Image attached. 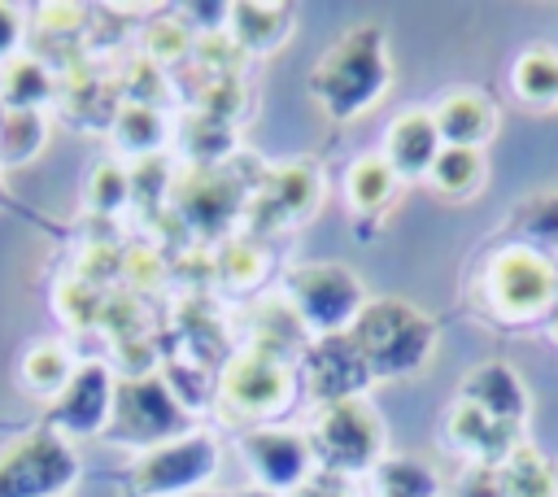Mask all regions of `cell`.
<instances>
[{
    "instance_id": "obj_1",
    "label": "cell",
    "mask_w": 558,
    "mask_h": 497,
    "mask_svg": "<svg viewBox=\"0 0 558 497\" xmlns=\"http://www.w3.org/2000/svg\"><path fill=\"white\" fill-rule=\"evenodd\" d=\"M388 83H392V61H388V35L379 22H357L340 31L305 78L323 113L340 122L366 113L388 92Z\"/></svg>"
},
{
    "instance_id": "obj_2",
    "label": "cell",
    "mask_w": 558,
    "mask_h": 497,
    "mask_svg": "<svg viewBox=\"0 0 558 497\" xmlns=\"http://www.w3.org/2000/svg\"><path fill=\"white\" fill-rule=\"evenodd\" d=\"M371 379H401L414 375L432 349H436V327L432 318L410 305L405 296H375L362 305V314L349 327Z\"/></svg>"
},
{
    "instance_id": "obj_3",
    "label": "cell",
    "mask_w": 558,
    "mask_h": 497,
    "mask_svg": "<svg viewBox=\"0 0 558 497\" xmlns=\"http://www.w3.org/2000/svg\"><path fill=\"white\" fill-rule=\"evenodd\" d=\"M475 301L497 323H532L558 301V266L532 244H497L480 266Z\"/></svg>"
},
{
    "instance_id": "obj_4",
    "label": "cell",
    "mask_w": 558,
    "mask_h": 497,
    "mask_svg": "<svg viewBox=\"0 0 558 497\" xmlns=\"http://www.w3.org/2000/svg\"><path fill=\"white\" fill-rule=\"evenodd\" d=\"M74 480L78 453L52 427H31L0 449V497H61Z\"/></svg>"
},
{
    "instance_id": "obj_5",
    "label": "cell",
    "mask_w": 558,
    "mask_h": 497,
    "mask_svg": "<svg viewBox=\"0 0 558 497\" xmlns=\"http://www.w3.org/2000/svg\"><path fill=\"white\" fill-rule=\"evenodd\" d=\"M288 296H292V314L301 318L305 331L318 336H336L349 331L353 318L366 305V292L357 283V275L340 262H305L296 266V275L288 279Z\"/></svg>"
},
{
    "instance_id": "obj_6",
    "label": "cell",
    "mask_w": 558,
    "mask_h": 497,
    "mask_svg": "<svg viewBox=\"0 0 558 497\" xmlns=\"http://www.w3.org/2000/svg\"><path fill=\"white\" fill-rule=\"evenodd\" d=\"M113 436L131 440V445H166L179 440L187 427V410L179 401V392L161 379V375H131L118 384L113 397V419H109Z\"/></svg>"
},
{
    "instance_id": "obj_7",
    "label": "cell",
    "mask_w": 558,
    "mask_h": 497,
    "mask_svg": "<svg viewBox=\"0 0 558 497\" xmlns=\"http://www.w3.org/2000/svg\"><path fill=\"white\" fill-rule=\"evenodd\" d=\"M310 453L323 458L336 471H362L375 466L384 453V423L366 397L331 401L318 410V423L310 432Z\"/></svg>"
},
{
    "instance_id": "obj_8",
    "label": "cell",
    "mask_w": 558,
    "mask_h": 497,
    "mask_svg": "<svg viewBox=\"0 0 558 497\" xmlns=\"http://www.w3.org/2000/svg\"><path fill=\"white\" fill-rule=\"evenodd\" d=\"M292 388H296V375L283 357L244 349L218 375V405L231 419H266L292 401Z\"/></svg>"
},
{
    "instance_id": "obj_9",
    "label": "cell",
    "mask_w": 558,
    "mask_h": 497,
    "mask_svg": "<svg viewBox=\"0 0 558 497\" xmlns=\"http://www.w3.org/2000/svg\"><path fill=\"white\" fill-rule=\"evenodd\" d=\"M214 466H218L214 440L192 432L157 449H144L140 462L131 466V484L140 497H187L214 475Z\"/></svg>"
},
{
    "instance_id": "obj_10",
    "label": "cell",
    "mask_w": 558,
    "mask_h": 497,
    "mask_svg": "<svg viewBox=\"0 0 558 497\" xmlns=\"http://www.w3.org/2000/svg\"><path fill=\"white\" fill-rule=\"evenodd\" d=\"M113 397H118V384H113V371L105 362H78L70 384L61 388V397H52V410H48V423L52 432H70V436H96L109 427L113 419Z\"/></svg>"
},
{
    "instance_id": "obj_11",
    "label": "cell",
    "mask_w": 558,
    "mask_h": 497,
    "mask_svg": "<svg viewBox=\"0 0 558 497\" xmlns=\"http://www.w3.org/2000/svg\"><path fill=\"white\" fill-rule=\"evenodd\" d=\"M371 384V371L353 344L349 331H336V336H318L305 353V388L310 397H318L323 405L331 401H349V397H362V388Z\"/></svg>"
},
{
    "instance_id": "obj_12",
    "label": "cell",
    "mask_w": 558,
    "mask_h": 497,
    "mask_svg": "<svg viewBox=\"0 0 558 497\" xmlns=\"http://www.w3.org/2000/svg\"><path fill=\"white\" fill-rule=\"evenodd\" d=\"M432 118H436V131H440V140L449 148H480V144H488L497 135V105L480 87L440 92Z\"/></svg>"
},
{
    "instance_id": "obj_13",
    "label": "cell",
    "mask_w": 558,
    "mask_h": 497,
    "mask_svg": "<svg viewBox=\"0 0 558 497\" xmlns=\"http://www.w3.org/2000/svg\"><path fill=\"white\" fill-rule=\"evenodd\" d=\"M240 453L248 458L253 475L266 488H292L310 466V440H301L296 432H283V427H253L240 440Z\"/></svg>"
},
{
    "instance_id": "obj_14",
    "label": "cell",
    "mask_w": 558,
    "mask_h": 497,
    "mask_svg": "<svg viewBox=\"0 0 558 497\" xmlns=\"http://www.w3.org/2000/svg\"><path fill=\"white\" fill-rule=\"evenodd\" d=\"M174 201H179V209H183V218H187L192 227H201V231H222V227L231 222L235 205H240V192H235V183H231L227 170H218V166H196V170H187V174L179 179Z\"/></svg>"
},
{
    "instance_id": "obj_15",
    "label": "cell",
    "mask_w": 558,
    "mask_h": 497,
    "mask_svg": "<svg viewBox=\"0 0 558 497\" xmlns=\"http://www.w3.org/2000/svg\"><path fill=\"white\" fill-rule=\"evenodd\" d=\"M445 140L436 131L432 109H401L384 135V161L392 166V174H427L440 157Z\"/></svg>"
},
{
    "instance_id": "obj_16",
    "label": "cell",
    "mask_w": 558,
    "mask_h": 497,
    "mask_svg": "<svg viewBox=\"0 0 558 497\" xmlns=\"http://www.w3.org/2000/svg\"><path fill=\"white\" fill-rule=\"evenodd\" d=\"M458 401H466V405H475V410H484L493 419L519 423V427L527 419V388L514 375V366H506V362H480V366H471L462 375V384H458Z\"/></svg>"
},
{
    "instance_id": "obj_17",
    "label": "cell",
    "mask_w": 558,
    "mask_h": 497,
    "mask_svg": "<svg viewBox=\"0 0 558 497\" xmlns=\"http://www.w3.org/2000/svg\"><path fill=\"white\" fill-rule=\"evenodd\" d=\"M445 432L466 449V453H475V462H484V466H501V458L519 445V423H506V419H493V414H484V410H475V405H466V401H458L453 397V405H449V419H445Z\"/></svg>"
},
{
    "instance_id": "obj_18",
    "label": "cell",
    "mask_w": 558,
    "mask_h": 497,
    "mask_svg": "<svg viewBox=\"0 0 558 497\" xmlns=\"http://www.w3.org/2000/svg\"><path fill=\"white\" fill-rule=\"evenodd\" d=\"M318 196H323V174L314 161H288L279 170L266 174V187L257 196V205H270L279 222L288 218H305L318 209Z\"/></svg>"
},
{
    "instance_id": "obj_19",
    "label": "cell",
    "mask_w": 558,
    "mask_h": 497,
    "mask_svg": "<svg viewBox=\"0 0 558 497\" xmlns=\"http://www.w3.org/2000/svg\"><path fill=\"white\" fill-rule=\"evenodd\" d=\"M292 35V4H231V39L240 52H270Z\"/></svg>"
},
{
    "instance_id": "obj_20",
    "label": "cell",
    "mask_w": 558,
    "mask_h": 497,
    "mask_svg": "<svg viewBox=\"0 0 558 497\" xmlns=\"http://www.w3.org/2000/svg\"><path fill=\"white\" fill-rule=\"evenodd\" d=\"M506 497H558V466L536 445H514L497 466Z\"/></svg>"
},
{
    "instance_id": "obj_21",
    "label": "cell",
    "mask_w": 558,
    "mask_h": 497,
    "mask_svg": "<svg viewBox=\"0 0 558 497\" xmlns=\"http://www.w3.org/2000/svg\"><path fill=\"white\" fill-rule=\"evenodd\" d=\"M74 353L61 344V340H35L26 353H22V362H17V379H22V388L26 392H35V397H61V388L70 384V375H74Z\"/></svg>"
},
{
    "instance_id": "obj_22",
    "label": "cell",
    "mask_w": 558,
    "mask_h": 497,
    "mask_svg": "<svg viewBox=\"0 0 558 497\" xmlns=\"http://www.w3.org/2000/svg\"><path fill=\"white\" fill-rule=\"evenodd\" d=\"M57 83H52V70L31 57V52H17L0 65V105L4 109H39L44 100H52Z\"/></svg>"
},
{
    "instance_id": "obj_23",
    "label": "cell",
    "mask_w": 558,
    "mask_h": 497,
    "mask_svg": "<svg viewBox=\"0 0 558 497\" xmlns=\"http://www.w3.org/2000/svg\"><path fill=\"white\" fill-rule=\"evenodd\" d=\"M484 174H488V166H484V153H480V148H449V144L440 148L436 166L427 170L432 187H436L440 196H453V201L475 196L480 183H484Z\"/></svg>"
},
{
    "instance_id": "obj_24",
    "label": "cell",
    "mask_w": 558,
    "mask_h": 497,
    "mask_svg": "<svg viewBox=\"0 0 558 497\" xmlns=\"http://www.w3.org/2000/svg\"><path fill=\"white\" fill-rule=\"evenodd\" d=\"M392 187H397V174L392 166L384 161V153H371V157H357L349 166V179H344V196L357 214H379L388 201H392Z\"/></svg>"
},
{
    "instance_id": "obj_25",
    "label": "cell",
    "mask_w": 558,
    "mask_h": 497,
    "mask_svg": "<svg viewBox=\"0 0 558 497\" xmlns=\"http://www.w3.org/2000/svg\"><path fill=\"white\" fill-rule=\"evenodd\" d=\"M510 83H514L519 100H527V105H554L558 100V52L545 48V44L519 52V61L510 70Z\"/></svg>"
},
{
    "instance_id": "obj_26",
    "label": "cell",
    "mask_w": 558,
    "mask_h": 497,
    "mask_svg": "<svg viewBox=\"0 0 558 497\" xmlns=\"http://www.w3.org/2000/svg\"><path fill=\"white\" fill-rule=\"evenodd\" d=\"M48 140V122L39 109H4V126H0V166H26L31 157H39Z\"/></svg>"
},
{
    "instance_id": "obj_27",
    "label": "cell",
    "mask_w": 558,
    "mask_h": 497,
    "mask_svg": "<svg viewBox=\"0 0 558 497\" xmlns=\"http://www.w3.org/2000/svg\"><path fill=\"white\" fill-rule=\"evenodd\" d=\"M113 140H118V148L148 157V153L161 148V140H166V122H161V113H157L153 105H131V100H126V105L113 113Z\"/></svg>"
},
{
    "instance_id": "obj_28",
    "label": "cell",
    "mask_w": 558,
    "mask_h": 497,
    "mask_svg": "<svg viewBox=\"0 0 558 497\" xmlns=\"http://www.w3.org/2000/svg\"><path fill=\"white\" fill-rule=\"evenodd\" d=\"M57 314L70 323V327H96L100 314H105V296L100 288H92L87 279L70 275L57 283Z\"/></svg>"
},
{
    "instance_id": "obj_29",
    "label": "cell",
    "mask_w": 558,
    "mask_h": 497,
    "mask_svg": "<svg viewBox=\"0 0 558 497\" xmlns=\"http://www.w3.org/2000/svg\"><path fill=\"white\" fill-rule=\"evenodd\" d=\"M131 201V170L118 161H96V170L87 174V205L100 214H118Z\"/></svg>"
},
{
    "instance_id": "obj_30",
    "label": "cell",
    "mask_w": 558,
    "mask_h": 497,
    "mask_svg": "<svg viewBox=\"0 0 558 497\" xmlns=\"http://www.w3.org/2000/svg\"><path fill=\"white\" fill-rule=\"evenodd\" d=\"M144 52H148L153 65H174V61H183V57L192 52V31H187V22H183V17H161V22H153V26L144 31Z\"/></svg>"
},
{
    "instance_id": "obj_31",
    "label": "cell",
    "mask_w": 558,
    "mask_h": 497,
    "mask_svg": "<svg viewBox=\"0 0 558 497\" xmlns=\"http://www.w3.org/2000/svg\"><path fill=\"white\" fill-rule=\"evenodd\" d=\"M187 153L196 157V166H218V157L231 148V126L214 113H196L187 122Z\"/></svg>"
},
{
    "instance_id": "obj_32",
    "label": "cell",
    "mask_w": 558,
    "mask_h": 497,
    "mask_svg": "<svg viewBox=\"0 0 558 497\" xmlns=\"http://www.w3.org/2000/svg\"><path fill=\"white\" fill-rule=\"evenodd\" d=\"M379 488L384 497H432L436 493V475L410 458H392L384 471H379Z\"/></svg>"
},
{
    "instance_id": "obj_33",
    "label": "cell",
    "mask_w": 558,
    "mask_h": 497,
    "mask_svg": "<svg viewBox=\"0 0 558 497\" xmlns=\"http://www.w3.org/2000/svg\"><path fill=\"white\" fill-rule=\"evenodd\" d=\"M218 270H222V279L231 288H248L262 275V248L253 240H231L227 253H222V262H218Z\"/></svg>"
},
{
    "instance_id": "obj_34",
    "label": "cell",
    "mask_w": 558,
    "mask_h": 497,
    "mask_svg": "<svg viewBox=\"0 0 558 497\" xmlns=\"http://www.w3.org/2000/svg\"><path fill=\"white\" fill-rule=\"evenodd\" d=\"M122 279L131 283V288H140V292H148V288H157L161 279H166V266H161V257L153 253V248H126L122 253Z\"/></svg>"
},
{
    "instance_id": "obj_35",
    "label": "cell",
    "mask_w": 558,
    "mask_h": 497,
    "mask_svg": "<svg viewBox=\"0 0 558 497\" xmlns=\"http://www.w3.org/2000/svg\"><path fill=\"white\" fill-rule=\"evenodd\" d=\"M514 218L523 222V231L532 235H554L558 240V196H532L514 209Z\"/></svg>"
},
{
    "instance_id": "obj_36",
    "label": "cell",
    "mask_w": 558,
    "mask_h": 497,
    "mask_svg": "<svg viewBox=\"0 0 558 497\" xmlns=\"http://www.w3.org/2000/svg\"><path fill=\"white\" fill-rule=\"evenodd\" d=\"M453 497H506V484L497 475V466H484V462H471L458 484H453Z\"/></svg>"
},
{
    "instance_id": "obj_37",
    "label": "cell",
    "mask_w": 558,
    "mask_h": 497,
    "mask_svg": "<svg viewBox=\"0 0 558 497\" xmlns=\"http://www.w3.org/2000/svg\"><path fill=\"white\" fill-rule=\"evenodd\" d=\"M109 275H122V253L113 244H92L83 253V262H78V279H87L92 288H100V279H109Z\"/></svg>"
},
{
    "instance_id": "obj_38",
    "label": "cell",
    "mask_w": 558,
    "mask_h": 497,
    "mask_svg": "<svg viewBox=\"0 0 558 497\" xmlns=\"http://www.w3.org/2000/svg\"><path fill=\"white\" fill-rule=\"evenodd\" d=\"M22 35H26V13H22L17 4H4V0H0V65H4L9 57H17Z\"/></svg>"
},
{
    "instance_id": "obj_39",
    "label": "cell",
    "mask_w": 558,
    "mask_h": 497,
    "mask_svg": "<svg viewBox=\"0 0 558 497\" xmlns=\"http://www.w3.org/2000/svg\"><path fill=\"white\" fill-rule=\"evenodd\" d=\"M187 497H218V493H187Z\"/></svg>"
},
{
    "instance_id": "obj_40",
    "label": "cell",
    "mask_w": 558,
    "mask_h": 497,
    "mask_svg": "<svg viewBox=\"0 0 558 497\" xmlns=\"http://www.w3.org/2000/svg\"><path fill=\"white\" fill-rule=\"evenodd\" d=\"M0 126H4V105H0Z\"/></svg>"
},
{
    "instance_id": "obj_41",
    "label": "cell",
    "mask_w": 558,
    "mask_h": 497,
    "mask_svg": "<svg viewBox=\"0 0 558 497\" xmlns=\"http://www.w3.org/2000/svg\"><path fill=\"white\" fill-rule=\"evenodd\" d=\"M554 336H558V318H554Z\"/></svg>"
}]
</instances>
